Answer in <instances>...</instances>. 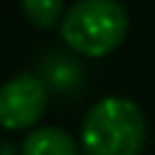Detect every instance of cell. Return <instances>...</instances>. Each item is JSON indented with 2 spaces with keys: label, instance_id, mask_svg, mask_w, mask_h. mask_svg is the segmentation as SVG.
<instances>
[{
  "label": "cell",
  "instance_id": "7a4b0ae2",
  "mask_svg": "<svg viewBox=\"0 0 155 155\" xmlns=\"http://www.w3.org/2000/svg\"><path fill=\"white\" fill-rule=\"evenodd\" d=\"M128 33V11L120 0H76L60 22L63 41L84 54L104 57L123 44Z\"/></svg>",
  "mask_w": 155,
  "mask_h": 155
},
{
  "label": "cell",
  "instance_id": "277c9868",
  "mask_svg": "<svg viewBox=\"0 0 155 155\" xmlns=\"http://www.w3.org/2000/svg\"><path fill=\"white\" fill-rule=\"evenodd\" d=\"M19 155H79V144L63 128L44 125V128H33L22 139Z\"/></svg>",
  "mask_w": 155,
  "mask_h": 155
},
{
  "label": "cell",
  "instance_id": "3957f363",
  "mask_svg": "<svg viewBox=\"0 0 155 155\" xmlns=\"http://www.w3.org/2000/svg\"><path fill=\"white\" fill-rule=\"evenodd\" d=\"M46 112V84L35 74H16L0 84V125L8 131L33 128Z\"/></svg>",
  "mask_w": 155,
  "mask_h": 155
},
{
  "label": "cell",
  "instance_id": "5b68a950",
  "mask_svg": "<svg viewBox=\"0 0 155 155\" xmlns=\"http://www.w3.org/2000/svg\"><path fill=\"white\" fill-rule=\"evenodd\" d=\"M22 11H25V16H27L35 27H41V30H49V27H54L57 22H63V19H60L63 0H22Z\"/></svg>",
  "mask_w": 155,
  "mask_h": 155
},
{
  "label": "cell",
  "instance_id": "6da1fadb",
  "mask_svg": "<svg viewBox=\"0 0 155 155\" xmlns=\"http://www.w3.org/2000/svg\"><path fill=\"white\" fill-rule=\"evenodd\" d=\"M144 139L147 120L125 95L95 101L82 120V155H139Z\"/></svg>",
  "mask_w": 155,
  "mask_h": 155
}]
</instances>
